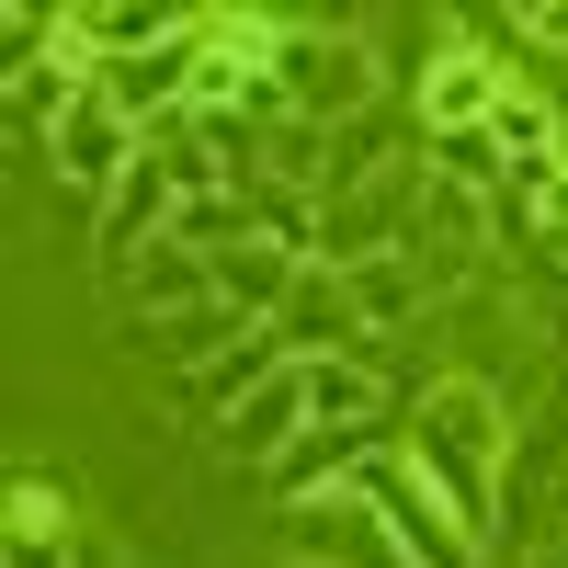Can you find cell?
<instances>
[{
  "instance_id": "obj_10",
  "label": "cell",
  "mask_w": 568,
  "mask_h": 568,
  "mask_svg": "<svg viewBox=\"0 0 568 568\" xmlns=\"http://www.w3.org/2000/svg\"><path fill=\"white\" fill-rule=\"evenodd\" d=\"M227 329H240V307H227V296H205V307H171V329H160V342H171V353H205V342H227Z\"/></svg>"
},
{
  "instance_id": "obj_8",
  "label": "cell",
  "mask_w": 568,
  "mask_h": 568,
  "mask_svg": "<svg viewBox=\"0 0 568 568\" xmlns=\"http://www.w3.org/2000/svg\"><path fill=\"white\" fill-rule=\"evenodd\" d=\"M364 409H375V375H364V364H342V353H329V364H307V420L353 433Z\"/></svg>"
},
{
  "instance_id": "obj_1",
  "label": "cell",
  "mask_w": 568,
  "mask_h": 568,
  "mask_svg": "<svg viewBox=\"0 0 568 568\" xmlns=\"http://www.w3.org/2000/svg\"><path fill=\"white\" fill-rule=\"evenodd\" d=\"M296 444H307V364H284L273 387H251L240 409H227V455H273L284 466Z\"/></svg>"
},
{
  "instance_id": "obj_13",
  "label": "cell",
  "mask_w": 568,
  "mask_h": 568,
  "mask_svg": "<svg viewBox=\"0 0 568 568\" xmlns=\"http://www.w3.org/2000/svg\"><path fill=\"white\" fill-rule=\"evenodd\" d=\"M12 568H69L58 546H34V535H12Z\"/></svg>"
},
{
  "instance_id": "obj_11",
  "label": "cell",
  "mask_w": 568,
  "mask_h": 568,
  "mask_svg": "<svg viewBox=\"0 0 568 568\" xmlns=\"http://www.w3.org/2000/svg\"><path fill=\"white\" fill-rule=\"evenodd\" d=\"M69 34H103V45H149L160 23H149V12H69Z\"/></svg>"
},
{
  "instance_id": "obj_4",
  "label": "cell",
  "mask_w": 568,
  "mask_h": 568,
  "mask_svg": "<svg viewBox=\"0 0 568 568\" xmlns=\"http://www.w3.org/2000/svg\"><path fill=\"white\" fill-rule=\"evenodd\" d=\"M353 329H364L353 284H342V273H296V296H284V342H296V364H318V342L342 353Z\"/></svg>"
},
{
  "instance_id": "obj_3",
  "label": "cell",
  "mask_w": 568,
  "mask_h": 568,
  "mask_svg": "<svg viewBox=\"0 0 568 568\" xmlns=\"http://www.w3.org/2000/svg\"><path fill=\"white\" fill-rule=\"evenodd\" d=\"M58 171H69V182H103V194H114V182L136 171L125 114H114V103H69V125H58Z\"/></svg>"
},
{
  "instance_id": "obj_9",
  "label": "cell",
  "mask_w": 568,
  "mask_h": 568,
  "mask_svg": "<svg viewBox=\"0 0 568 568\" xmlns=\"http://www.w3.org/2000/svg\"><path fill=\"white\" fill-rule=\"evenodd\" d=\"M353 307H364V329L409 318V307H420V273H398V262H364V273H353Z\"/></svg>"
},
{
  "instance_id": "obj_12",
  "label": "cell",
  "mask_w": 568,
  "mask_h": 568,
  "mask_svg": "<svg viewBox=\"0 0 568 568\" xmlns=\"http://www.w3.org/2000/svg\"><path fill=\"white\" fill-rule=\"evenodd\" d=\"M524 34H546V45H568V0H535V12H511Z\"/></svg>"
},
{
  "instance_id": "obj_2",
  "label": "cell",
  "mask_w": 568,
  "mask_h": 568,
  "mask_svg": "<svg viewBox=\"0 0 568 568\" xmlns=\"http://www.w3.org/2000/svg\"><path fill=\"white\" fill-rule=\"evenodd\" d=\"M284 91H296L307 114H353L364 91H375V69L353 58L342 34H296V45H284Z\"/></svg>"
},
{
  "instance_id": "obj_7",
  "label": "cell",
  "mask_w": 568,
  "mask_h": 568,
  "mask_svg": "<svg viewBox=\"0 0 568 568\" xmlns=\"http://www.w3.org/2000/svg\"><path fill=\"white\" fill-rule=\"evenodd\" d=\"M216 296H227V307L296 296V262H284V240H240V251H216Z\"/></svg>"
},
{
  "instance_id": "obj_6",
  "label": "cell",
  "mask_w": 568,
  "mask_h": 568,
  "mask_svg": "<svg viewBox=\"0 0 568 568\" xmlns=\"http://www.w3.org/2000/svg\"><path fill=\"white\" fill-rule=\"evenodd\" d=\"M420 114H433L444 136H466L478 114H500V91H489V58H478V45H466V58H444L433 80H420Z\"/></svg>"
},
{
  "instance_id": "obj_5",
  "label": "cell",
  "mask_w": 568,
  "mask_h": 568,
  "mask_svg": "<svg viewBox=\"0 0 568 568\" xmlns=\"http://www.w3.org/2000/svg\"><path fill=\"white\" fill-rule=\"evenodd\" d=\"M364 489H375V511H387V524L420 546V568H466V546L433 535V511H420V500H433V489H420V455H409V466H364Z\"/></svg>"
}]
</instances>
